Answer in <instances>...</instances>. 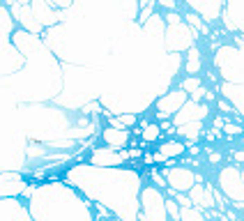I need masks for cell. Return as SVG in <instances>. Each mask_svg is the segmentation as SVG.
<instances>
[{
	"mask_svg": "<svg viewBox=\"0 0 244 221\" xmlns=\"http://www.w3.org/2000/svg\"><path fill=\"white\" fill-rule=\"evenodd\" d=\"M219 108H221V111H226V113H228V111H230V106L226 104V101H219Z\"/></svg>",
	"mask_w": 244,
	"mask_h": 221,
	"instance_id": "ba28073f",
	"label": "cell"
},
{
	"mask_svg": "<svg viewBox=\"0 0 244 221\" xmlns=\"http://www.w3.org/2000/svg\"><path fill=\"white\" fill-rule=\"evenodd\" d=\"M166 19H168V23H175V21H177V16H175V14H168Z\"/></svg>",
	"mask_w": 244,
	"mask_h": 221,
	"instance_id": "30bf717a",
	"label": "cell"
},
{
	"mask_svg": "<svg viewBox=\"0 0 244 221\" xmlns=\"http://www.w3.org/2000/svg\"><path fill=\"white\" fill-rule=\"evenodd\" d=\"M184 147H182V143H166V145L161 147V154L164 157H171V154H180Z\"/></svg>",
	"mask_w": 244,
	"mask_h": 221,
	"instance_id": "6da1fadb",
	"label": "cell"
},
{
	"mask_svg": "<svg viewBox=\"0 0 244 221\" xmlns=\"http://www.w3.org/2000/svg\"><path fill=\"white\" fill-rule=\"evenodd\" d=\"M161 5H166V7H173L175 2H173V0H161Z\"/></svg>",
	"mask_w": 244,
	"mask_h": 221,
	"instance_id": "8fae6325",
	"label": "cell"
},
{
	"mask_svg": "<svg viewBox=\"0 0 244 221\" xmlns=\"http://www.w3.org/2000/svg\"><path fill=\"white\" fill-rule=\"evenodd\" d=\"M177 203H182L184 207H189V205H191V200H189V198H184V196H177Z\"/></svg>",
	"mask_w": 244,
	"mask_h": 221,
	"instance_id": "8992f818",
	"label": "cell"
},
{
	"mask_svg": "<svg viewBox=\"0 0 244 221\" xmlns=\"http://www.w3.org/2000/svg\"><path fill=\"white\" fill-rule=\"evenodd\" d=\"M166 207H168V212H171L173 216H177V210H175V203H173V200H166Z\"/></svg>",
	"mask_w": 244,
	"mask_h": 221,
	"instance_id": "277c9868",
	"label": "cell"
},
{
	"mask_svg": "<svg viewBox=\"0 0 244 221\" xmlns=\"http://www.w3.org/2000/svg\"><path fill=\"white\" fill-rule=\"evenodd\" d=\"M19 2H28V0H19Z\"/></svg>",
	"mask_w": 244,
	"mask_h": 221,
	"instance_id": "7c38bea8",
	"label": "cell"
},
{
	"mask_svg": "<svg viewBox=\"0 0 244 221\" xmlns=\"http://www.w3.org/2000/svg\"><path fill=\"white\" fill-rule=\"evenodd\" d=\"M157 134H159V127L150 125V127H145V132H143V136H145V138H154Z\"/></svg>",
	"mask_w": 244,
	"mask_h": 221,
	"instance_id": "7a4b0ae2",
	"label": "cell"
},
{
	"mask_svg": "<svg viewBox=\"0 0 244 221\" xmlns=\"http://www.w3.org/2000/svg\"><path fill=\"white\" fill-rule=\"evenodd\" d=\"M122 122H125V125H134V115H125Z\"/></svg>",
	"mask_w": 244,
	"mask_h": 221,
	"instance_id": "52a82bcc",
	"label": "cell"
},
{
	"mask_svg": "<svg viewBox=\"0 0 244 221\" xmlns=\"http://www.w3.org/2000/svg\"><path fill=\"white\" fill-rule=\"evenodd\" d=\"M161 129H164V132H175V129H171V122H164V125H161Z\"/></svg>",
	"mask_w": 244,
	"mask_h": 221,
	"instance_id": "9c48e42d",
	"label": "cell"
},
{
	"mask_svg": "<svg viewBox=\"0 0 244 221\" xmlns=\"http://www.w3.org/2000/svg\"><path fill=\"white\" fill-rule=\"evenodd\" d=\"M226 134H239L242 132V127H237V125H226V129H223Z\"/></svg>",
	"mask_w": 244,
	"mask_h": 221,
	"instance_id": "3957f363",
	"label": "cell"
},
{
	"mask_svg": "<svg viewBox=\"0 0 244 221\" xmlns=\"http://www.w3.org/2000/svg\"><path fill=\"white\" fill-rule=\"evenodd\" d=\"M184 88H187V90H198V81H191V79H189L187 83H184Z\"/></svg>",
	"mask_w": 244,
	"mask_h": 221,
	"instance_id": "5b68a950",
	"label": "cell"
},
{
	"mask_svg": "<svg viewBox=\"0 0 244 221\" xmlns=\"http://www.w3.org/2000/svg\"><path fill=\"white\" fill-rule=\"evenodd\" d=\"M143 2H147V0H143Z\"/></svg>",
	"mask_w": 244,
	"mask_h": 221,
	"instance_id": "4fadbf2b",
	"label": "cell"
}]
</instances>
